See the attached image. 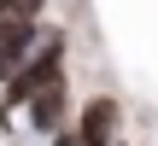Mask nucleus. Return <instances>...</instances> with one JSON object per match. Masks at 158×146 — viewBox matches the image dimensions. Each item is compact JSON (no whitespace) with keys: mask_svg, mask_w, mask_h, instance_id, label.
Listing matches in <instances>:
<instances>
[{"mask_svg":"<svg viewBox=\"0 0 158 146\" xmlns=\"http://www.w3.org/2000/svg\"><path fill=\"white\" fill-rule=\"evenodd\" d=\"M64 64H70V41H64V29H41V41L29 47V59H23V64L6 76V88H0V117L23 111L29 94H41L53 76H64Z\"/></svg>","mask_w":158,"mask_h":146,"instance_id":"1","label":"nucleus"},{"mask_svg":"<svg viewBox=\"0 0 158 146\" xmlns=\"http://www.w3.org/2000/svg\"><path fill=\"white\" fill-rule=\"evenodd\" d=\"M76 140L82 146H117V135H123V99L117 94H94L82 111H76Z\"/></svg>","mask_w":158,"mask_h":146,"instance_id":"2","label":"nucleus"},{"mask_svg":"<svg viewBox=\"0 0 158 146\" xmlns=\"http://www.w3.org/2000/svg\"><path fill=\"white\" fill-rule=\"evenodd\" d=\"M35 41H41V18H0V82L29 59Z\"/></svg>","mask_w":158,"mask_h":146,"instance_id":"4","label":"nucleus"},{"mask_svg":"<svg viewBox=\"0 0 158 146\" xmlns=\"http://www.w3.org/2000/svg\"><path fill=\"white\" fill-rule=\"evenodd\" d=\"M64 117H70V76H53L41 94H29V99H23V123H29L35 135L64 129Z\"/></svg>","mask_w":158,"mask_h":146,"instance_id":"3","label":"nucleus"},{"mask_svg":"<svg viewBox=\"0 0 158 146\" xmlns=\"http://www.w3.org/2000/svg\"><path fill=\"white\" fill-rule=\"evenodd\" d=\"M53 146H82V140H76V129L64 123V129H53Z\"/></svg>","mask_w":158,"mask_h":146,"instance_id":"5","label":"nucleus"}]
</instances>
